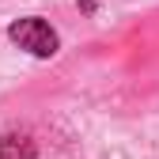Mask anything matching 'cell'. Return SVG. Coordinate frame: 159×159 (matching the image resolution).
Returning a JSON list of instances; mask_svg holds the SVG:
<instances>
[{
    "instance_id": "6da1fadb",
    "label": "cell",
    "mask_w": 159,
    "mask_h": 159,
    "mask_svg": "<svg viewBox=\"0 0 159 159\" xmlns=\"http://www.w3.org/2000/svg\"><path fill=\"white\" fill-rule=\"evenodd\" d=\"M8 38H11L19 49H27L30 57H42V61L61 49V38H57V30L46 23V19H38V15L15 19V23L8 27Z\"/></svg>"
},
{
    "instance_id": "7a4b0ae2",
    "label": "cell",
    "mask_w": 159,
    "mask_h": 159,
    "mask_svg": "<svg viewBox=\"0 0 159 159\" xmlns=\"http://www.w3.org/2000/svg\"><path fill=\"white\" fill-rule=\"evenodd\" d=\"M0 159H34V144H30V136H23V133H8V136H0Z\"/></svg>"
}]
</instances>
